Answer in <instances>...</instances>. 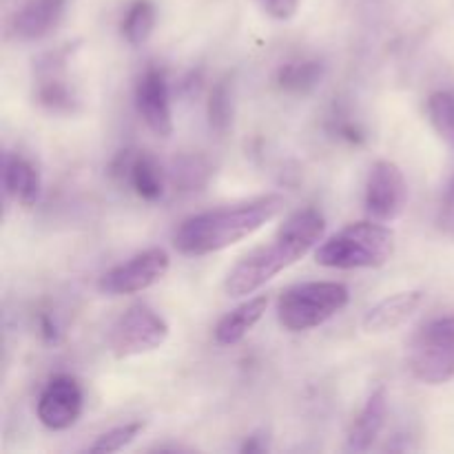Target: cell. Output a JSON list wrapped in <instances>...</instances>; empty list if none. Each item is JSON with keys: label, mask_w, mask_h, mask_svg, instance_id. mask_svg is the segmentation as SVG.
Segmentation results:
<instances>
[{"label": "cell", "mask_w": 454, "mask_h": 454, "mask_svg": "<svg viewBox=\"0 0 454 454\" xmlns=\"http://www.w3.org/2000/svg\"><path fill=\"white\" fill-rule=\"evenodd\" d=\"M326 233V220L317 208L297 211L279 226L273 242L255 248L235 264L224 282L226 295L244 297L260 291L266 282L313 251Z\"/></svg>", "instance_id": "cell-1"}, {"label": "cell", "mask_w": 454, "mask_h": 454, "mask_svg": "<svg viewBox=\"0 0 454 454\" xmlns=\"http://www.w3.org/2000/svg\"><path fill=\"white\" fill-rule=\"evenodd\" d=\"M284 207H286L284 195L269 193L251 200V202L198 213V215L186 217L177 226L173 244L182 255L189 257L224 251V248L251 238L255 231L275 220L284 211Z\"/></svg>", "instance_id": "cell-2"}, {"label": "cell", "mask_w": 454, "mask_h": 454, "mask_svg": "<svg viewBox=\"0 0 454 454\" xmlns=\"http://www.w3.org/2000/svg\"><path fill=\"white\" fill-rule=\"evenodd\" d=\"M395 233L384 226V222L366 220L355 222L331 235L315 251V262L319 266L337 270L380 269L393 257Z\"/></svg>", "instance_id": "cell-3"}, {"label": "cell", "mask_w": 454, "mask_h": 454, "mask_svg": "<svg viewBox=\"0 0 454 454\" xmlns=\"http://www.w3.org/2000/svg\"><path fill=\"white\" fill-rule=\"evenodd\" d=\"M350 293L340 282H304L286 288L278 300V319L286 331L317 328L346 309Z\"/></svg>", "instance_id": "cell-4"}, {"label": "cell", "mask_w": 454, "mask_h": 454, "mask_svg": "<svg viewBox=\"0 0 454 454\" xmlns=\"http://www.w3.org/2000/svg\"><path fill=\"white\" fill-rule=\"evenodd\" d=\"M408 366L421 384L442 386L454 377V315L421 326L411 346Z\"/></svg>", "instance_id": "cell-5"}, {"label": "cell", "mask_w": 454, "mask_h": 454, "mask_svg": "<svg viewBox=\"0 0 454 454\" xmlns=\"http://www.w3.org/2000/svg\"><path fill=\"white\" fill-rule=\"evenodd\" d=\"M168 324L151 306L136 304L115 322L109 348L118 359L137 357L158 350L168 340Z\"/></svg>", "instance_id": "cell-6"}, {"label": "cell", "mask_w": 454, "mask_h": 454, "mask_svg": "<svg viewBox=\"0 0 454 454\" xmlns=\"http://www.w3.org/2000/svg\"><path fill=\"white\" fill-rule=\"evenodd\" d=\"M171 260L164 248H146L124 264L106 270L98 282L105 295H133L158 284L167 275Z\"/></svg>", "instance_id": "cell-7"}, {"label": "cell", "mask_w": 454, "mask_h": 454, "mask_svg": "<svg viewBox=\"0 0 454 454\" xmlns=\"http://www.w3.org/2000/svg\"><path fill=\"white\" fill-rule=\"evenodd\" d=\"M408 200V184L402 168L390 160L372 164L366 182V213L377 222H393L403 213Z\"/></svg>", "instance_id": "cell-8"}, {"label": "cell", "mask_w": 454, "mask_h": 454, "mask_svg": "<svg viewBox=\"0 0 454 454\" xmlns=\"http://www.w3.org/2000/svg\"><path fill=\"white\" fill-rule=\"evenodd\" d=\"M111 177L131 186L137 198L146 202H158L167 189L162 164L146 151H120L111 162Z\"/></svg>", "instance_id": "cell-9"}, {"label": "cell", "mask_w": 454, "mask_h": 454, "mask_svg": "<svg viewBox=\"0 0 454 454\" xmlns=\"http://www.w3.org/2000/svg\"><path fill=\"white\" fill-rule=\"evenodd\" d=\"M82 388L69 375L53 377L38 399V419L49 430H67L82 415Z\"/></svg>", "instance_id": "cell-10"}, {"label": "cell", "mask_w": 454, "mask_h": 454, "mask_svg": "<svg viewBox=\"0 0 454 454\" xmlns=\"http://www.w3.org/2000/svg\"><path fill=\"white\" fill-rule=\"evenodd\" d=\"M137 114L142 115L146 127L160 137H168L173 133L171 96H168L167 75L151 67L140 75L136 84Z\"/></svg>", "instance_id": "cell-11"}, {"label": "cell", "mask_w": 454, "mask_h": 454, "mask_svg": "<svg viewBox=\"0 0 454 454\" xmlns=\"http://www.w3.org/2000/svg\"><path fill=\"white\" fill-rule=\"evenodd\" d=\"M67 0H27L13 18V35L25 43L44 38L60 25Z\"/></svg>", "instance_id": "cell-12"}, {"label": "cell", "mask_w": 454, "mask_h": 454, "mask_svg": "<svg viewBox=\"0 0 454 454\" xmlns=\"http://www.w3.org/2000/svg\"><path fill=\"white\" fill-rule=\"evenodd\" d=\"M421 301H424V293L421 291H402L386 297L366 313L362 322L364 331L371 333V335H380V333H388L393 328L402 326L403 322H408L417 313Z\"/></svg>", "instance_id": "cell-13"}, {"label": "cell", "mask_w": 454, "mask_h": 454, "mask_svg": "<svg viewBox=\"0 0 454 454\" xmlns=\"http://www.w3.org/2000/svg\"><path fill=\"white\" fill-rule=\"evenodd\" d=\"M386 412H388V402H386V390L377 388L375 393L368 397L366 406L353 421L348 433V450L353 452H366L371 450L372 443L380 437L381 428L386 424Z\"/></svg>", "instance_id": "cell-14"}, {"label": "cell", "mask_w": 454, "mask_h": 454, "mask_svg": "<svg viewBox=\"0 0 454 454\" xmlns=\"http://www.w3.org/2000/svg\"><path fill=\"white\" fill-rule=\"evenodd\" d=\"M4 189L9 198L20 202L22 207H34L43 191V180L34 164L18 153L4 155Z\"/></svg>", "instance_id": "cell-15"}, {"label": "cell", "mask_w": 454, "mask_h": 454, "mask_svg": "<svg viewBox=\"0 0 454 454\" xmlns=\"http://www.w3.org/2000/svg\"><path fill=\"white\" fill-rule=\"evenodd\" d=\"M266 309H269V297L257 295L253 300L244 301L238 309L231 310L229 315L220 319L215 326V341L222 346H233L242 341L248 333L255 328V324L264 317Z\"/></svg>", "instance_id": "cell-16"}, {"label": "cell", "mask_w": 454, "mask_h": 454, "mask_svg": "<svg viewBox=\"0 0 454 454\" xmlns=\"http://www.w3.org/2000/svg\"><path fill=\"white\" fill-rule=\"evenodd\" d=\"M324 75V65L319 60L286 62L278 71L279 89L288 93H309L319 84Z\"/></svg>", "instance_id": "cell-17"}, {"label": "cell", "mask_w": 454, "mask_h": 454, "mask_svg": "<svg viewBox=\"0 0 454 454\" xmlns=\"http://www.w3.org/2000/svg\"><path fill=\"white\" fill-rule=\"evenodd\" d=\"M155 27V7L151 0H136L122 20V35L129 44L140 47L151 38Z\"/></svg>", "instance_id": "cell-18"}, {"label": "cell", "mask_w": 454, "mask_h": 454, "mask_svg": "<svg viewBox=\"0 0 454 454\" xmlns=\"http://www.w3.org/2000/svg\"><path fill=\"white\" fill-rule=\"evenodd\" d=\"M207 111H208V124H211V129H215L217 133L229 131L231 122H233V111H235L233 84H231L229 78L220 80V82L211 89Z\"/></svg>", "instance_id": "cell-19"}, {"label": "cell", "mask_w": 454, "mask_h": 454, "mask_svg": "<svg viewBox=\"0 0 454 454\" xmlns=\"http://www.w3.org/2000/svg\"><path fill=\"white\" fill-rule=\"evenodd\" d=\"M428 118L434 131L454 146V93L437 91L428 98Z\"/></svg>", "instance_id": "cell-20"}, {"label": "cell", "mask_w": 454, "mask_h": 454, "mask_svg": "<svg viewBox=\"0 0 454 454\" xmlns=\"http://www.w3.org/2000/svg\"><path fill=\"white\" fill-rule=\"evenodd\" d=\"M145 428H146L145 421H131V424L115 426V428L106 430L105 434H100V437L89 446V452L109 454V452L124 450L129 443H133L142 433H145Z\"/></svg>", "instance_id": "cell-21"}, {"label": "cell", "mask_w": 454, "mask_h": 454, "mask_svg": "<svg viewBox=\"0 0 454 454\" xmlns=\"http://www.w3.org/2000/svg\"><path fill=\"white\" fill-rule=\"evenodd\" d=\"M38 102L53 114H71L75 105V96L69 84L60 78H47L38 87Z\"/></svg>", "instance_id": "cell-22"}, {"label": "cell", "mask_w": 454, "mask_h": 454, "mask_svg": "<svg viewBox=\"0 0 454 454\" xmlns=\"http://www.w3.org/2000/svg\"><path fill=\"white\" fill-rule=\"evenodd\" d=\"M208 176H211V167H208L207 160L200 158V155H186L180 162H176L173 182L184 191H198L200 186L207 184Z\"/></svg>", "instance_id": "cell-23"}, {"label": "cell", "mask_w": 454, "mask_h": 454, "mask_svg": "<svg viewBox=\"0 0 454 454\" xmlns=\"http://www.w3.org/2000/svg\"><path fill=\"white\" fill-rule=\"evenodd\" d=\"M270 18H278V20H288L297 13L300 9V0H255Z\"/></svg>", "instance_id": "cell-24"}, {"label": "cell", "mask_w": 454, "mask_h": 454, "mask_svg": "<svg viewBox=\"0 0 454 454\" xmlns=\"http://www.w3.org/2000/svg\"><path fill=\"white\" fill-rule=\"evenodd\" d=\"M40 333H43V337L47 341H56L58 340L56 324H53V319L47 317V315H43V317H40Z\"/></svg>", "instance_id": "cell-25"}, {"label": "cell", "mask_w": 454, "mask_h": 454, "mask_svg": "<svg viewBox=\"0 0 454 454\" xmlns=\"http://www.w3.org/2000/svg\"><path fill=\"white\" fill-rule=\"evenodd\" d=\"M446 226L454 233V204L446 207Z\"/></svg>", "instance_id": "cell-26"}, {"label": "cell", "mask_w": 454, "mask_h": 454, "mask_svg": "<svg viewBox=\"0 0 454 454\" xmlns=\"http://www.w3.org/2000/svg\"><path fill=\"white\" fill-rule=\"evenodd\" d=\"M446 204H454V180H452L450 189H448V200H446Z\"/></svg>", "instance_id": "cell-27"}]
</instances>
